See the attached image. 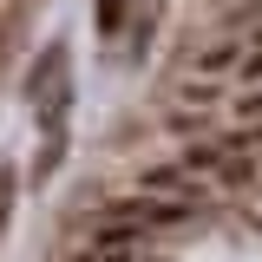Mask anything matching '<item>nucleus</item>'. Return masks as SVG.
Returning <instances> with one entry per match:
<instances>
[{"mask_svg":"<svg viewBox=\"0 0 262 262\" xmlns=\"http://www.w3.org/2000/svg\"><path fill=\"white\" fill-rule=\"evenodd\" d=\"M164 262H243V256L229 249L223 236H203V229H190V236H184V243H177Z\"/></svg>","mask_w":262,"mask_h":262,"instance_id":"f257e3e1","label":"nucleus"}]
</instances>
